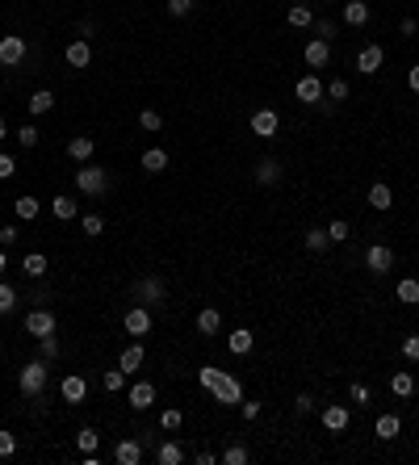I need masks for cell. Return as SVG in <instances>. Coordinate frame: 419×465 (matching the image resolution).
<instances>
[{"mask_svg": "<svg viewBox=\"0 0 419 465\" xmlns=\"http://www.w3.org/2000/svg\"><path fill=\"white\" fill-rule=\"evenodd\" d=\"M402 432V420L394 415V411H386V415H378V440H394Z\"/></svg>", "mask_w": 419, "mask_h": 465, "instance_id": "f1b7e54d", "label": "cell"}, {"mask_svg": "<svg viewBox=\"0 0 419 465\" xmlns=\"http://www.w3.org/2000/svg\"><path fill=\"white\" fill-rule=\"evenodd\" d=\"M92 151H96V143L88 138V134H76V138H68V155L76 164H88L92 160Z\"/></svg>", "mask_w": 419, "mask_h": 465, "instance_id": "ffe728a7", "label": "cell"}, {"mask_svg": "<svg viewBox=\"0 0 419 465\" xmlns=\"http://www.w3.org/2000/svg\"><path fill=\"white\" fill-rule=\"evenodd\" d=\"M193 5H197V0H168V13H172V17H189Z\"/></svg>", "mask_w": 419, "mask_h": 465, "instance_id": "681fc988", "label": "cell"}, {"mask_svg": "<svg viewBox=\"0 0 419 465\" xmlns=\"http://www.w3.org/2000/svg\"><path fill=\"white\" fill-rule=\"evenodd\" d=\"M365 269H369L374 277H382V273H390V269H394V251H390L386 243H374L369 251H365Z\"/></svg>", "mask_w": 419, "mask_h": 465, "instance_id": "9c48e42d", "label": "cell"}, {"mask_svg": "<svg viewBox=\"0 0 419 465\" xmlns=\"http://www.w3.org/2000/svg\"><path fill=\"white\" fill-rule=\"evenodd\" d=\"M139 126L155 134V130H160V126H164V118H160V114H155V110H143V114H139Z\"/></svg>", "mask_w": 419, "mask_h": 465, "instance_id": "f6af8a7d", "label": "cell"}, {"mask_svg": "<svg viewBox=\"0 0 419 465\" xmlns=\"http://www.w3.org/2000/svg\"><path fill=\"white\" fill-rule=\"evenodd\" d=\"M327 247H331V235H327V227H310V231H306V251L323 256Z\"/></svg>", "mask_w": 419, "mask_h": 465, "instance_id": "484cf974", "label": "cell"}, {"mask_svg": "<svg viewBox=\"0 0 419 465\" xmlns=\"http://www.w3.org/2000/svg\"><path fill=\"white\" fill-rule=\"evenodd\" d=\"M155 461H160V465H181V461H185L181 440H164L160 448H155Z\"/></svg>", "mask_w": 419, "mask_h": 465, "instance_id": "d4e9b609", "label": "cell"}, {"mask_svg": "<svg viewBox=\"0 0 419 465\" xmlns=\"http://www.w3.org/2000/svg\"><path fill=\"white\" fill-rule=\"evenodd\" d=\"M407 84H411V92H419V63H415V68L407 72Z\"/></svg>", "mask_w": 419, "mask_h": 465, "instance_id": "91938a15", "label": "cell"}, {"mask_svg": "<svg viewBox=\"0 0 419 465\" xmlns=\"http://www.w3.org/2000/svg\"><path fill=\"white\" fill-rule=\"evenodd\" d=\"M197 382L210 390V398L223 402V406H239V402H243V386H239L227 369H218V365H201V369H197Z\"/></svg>", "mask_w": 419, "mask_h": 465, "instance_id": "6da1fadb", "label": "cell"}, {"mask_svg": "<svg viewBox=\"0 0 419 465\" xmlns=\"http://www.w3.org/2000/svg\"><path fill=\"white\" fill-rule=\"evenodd\" d=\"M13 453H17V436L0 432V457H13Z\"/></svg>", "mask_w": 419, "mask_h": 465, "instance_id": "9f6ffc18", "label": "cell"}, {"mask_svg": "<svg viewBox=\"0 0 419 465\" xmlns=\"http://www.w3.org/2000/svg\"><path fill=\"white\" fill-rule=\"evenodd\" d=\"M323 5H336V0H323Z\"/></svg>", "mask_w": 419, "mask_h": 465, "instance_id": "e7e4bbea", "label": "cell"}, {"mask_svg": "<svg viewBox=\"0 0 419 465\" xmlns=\"http://www.w3.org/2000/svg\"><path fill=\"white\" fill-rule=\"evenodd\" d=\"M76 193H84V197H105V193H110V168L80 164V168H76Z\"/></svg>", "mask_w": 419, "mask_h": 465, "instance_id": "3957f363", "label": "cell"}, {"mask_svg": "<svg viewBox=\"0 0 419 465\" xmlns=\"http://www.w3.org/2000/svg\"><path fill=\"white\" fill-rule=\"evenodd\" d=\"M143 440H134V436H126V440H118V448H114V461L118 465H143Z\"/></svg>", "mask_w": 419, "mask_h": 465, "instance_id": "5bb4252c", "label": "cell"}, {"mask_svg": "<svg viewBox=\"0 0 419 465\" xmlns=\"http://www.w3.org/2000/svg\"><path fill=\"white\" fill-rule=\"evenodd\" d=\"M96 444H101V432L96 428H80L76 432V448L80 453H96Z\"/></svg>", "mask_w": 419, "mask_h": 465, "instance_id": "d590c367", "label": "cell"}, {"mask_svg": "<svg viewBox=\"0 0 419 465\" xmlns=\"http://www.w3.org/2000/svg\"><path fill=\"white\" fill-rule=\"evenodd\" d=\"M17 176V160L13 155H0V180H13Z\"/></svg>", "mask_w": 419, "mask_h": 465, "instance_id": "f907efd6", "label": "cell"}, {"mask_svg": "<svg viewBox=\"0 0 419 465\" xmlns=\"http://www.w3.org/2000/svg\"><path fill=\"white\" fill-rule=\"evenodd\" d=\"M17 143H21V147H38V126H34V122H25V126L17 130Z\"/></svg>", "mask_w": 419, "mask_h": 465, "instance_id": "bcb514c9", "label": "cell"}, {"mask_svg": "<svg viewBox=\"0 0 419 465\" xmlns=\"http://www.w3.org/2000/svg\"><path fill=\"white\" fill-rule=\"evenodd\" d=\"M285 21H289L294 30H310V25H314V13H310V5H294V9L285 13Z\"/></svg>", "mask_w": 419, "mask_h": 465, "instance_id": "e575fe53", "label": "cell"}, {"mask_svg": "<svg viewBox=\"0 0 419 465\" xmlns=\"http://www.w3.org/2000/svg\"><path fill=\"white\" fill-rule=\"evenodd\" d=\"M402 356L411 360V365H419V335H407L402 340Z\"/></svg>", "mask_w": 419, "mask_h": 465, "instance_id": "c3c4849f", "label": "cell"}, {"mask_svg": "<svg viewBox=\"0 0 419 465\" xmlns=\"http://www.w3.org/2000/svg\"><path fill=\"white\" fill-rule=\"evenodd\" d=\"M294 92H298V101H306V105H323V96H327V88H323V80L319 76H302L298 84H294Z\"/></svg>", "mask_w": 419, "mask_h": 465, "instance_id": "ba28073f", "label": "cell"}, {"mask_svg": "<svg viewBox=\"0 0 419 465\" xmlns=\"http://www.w3.org/2000/svg\"><path fill=\"white\" fill-rule=\"evenodd\" d=\"M59 394H63V402H72V406H80V402L88 398V382H84L80 373H68V378L59 382Z\"/></svg>", "mask_w": 419, "mask_h": 465, "instance_id": "4fadbf2b", "label": "cell"}, {"mask_svg": "<svg viewBox=\"0 0 419 465\" xmlns=\"http://www.w3.org/2000/svg\"><path fill=\"white\" fill-rule=\"evenodd\" d=\"M5 138H9V122H5V118H0V143H5Z\"/></svg>", "mask_w": 419, "mask_h": 465, "instance_id": "be15d7a7", "label": "cell"}, {"mask_svg": "<svg viewBox=\"0 0 419 465\" xmlns=\"http://www.w3.org/2000/svg\"><path fill=\"white\" fill-rule=\"evenodd\" d=\"M310 30H314V38H323V42H336V38H340V25H336V21H327V17H314V25H310Z\"/></svg>", "mask_w": 419, "mask_h": 465, "instance_id": "74e56055", "label": "cell"}, {"mask_svg": "<svg viewBox=\"0 0 419 465\" xmlns=\"http://www.w3.org/2000/svg\"><path fill=\"white\" fill-rule=\"evenodd\" d=\"M382 63H386V50H382L378 42H374V46H360V55H356V72H360V76H378Z\"/></svg>", "mask_w": 419, "mask_h": 465, "instance_id": "30bf717a", "label": "cell"}, {"mask_svg": "<svg viewBox=\"0 0 419 465\" xmlns=\"http://www.w3.org/2000/svg\"><path fill=\"white\" fill-rule=\"evenodd\" d=\"M197 331H201V335H218V331H223V315H218L214 306L197 310Z\"/></svg>", "mask_w": 419, "mask_h": 465, "instance_id": "7402d4cb", "label": "cell"}, {"mask_svg": "<svg viewBox=\"0 0 419 465\" xmlns=\"http://www.w3.org/2000/svg\"><path fill=\"white\" fill-rule=\"evenodd\" d=\"M390 390H394V398H411V394H415V373L398 369V373L390 378Z\"/></svg>", "mask_w": 419, "mask_h": 465, "instance_id": "4dcf8cb0", "label": "cell"}, {"mask_svg": "<svg viewBox=\"0 0 419 465\" xmlns=\"http://www.w3.org/2000/svg\"><path fill=\"white\" fill-rule=\"evenodd\" d=\"M327 235H331V243H344V239H348V223H344V218H336V223L327 227Z\"/></svg>", "mask_w": 419, "mask_h": 465, "instance_id": "816d5d0a", "label": "cell"}, {"mask_svg": "<svg viewBox=\"0 0 419 465\" xmlns=\"http://www.w3.org/2000/svg\"><path fill=\"white\" fill-rule=\"evenodd\" d=\"M13 210H17V218H21V223H34L42 205H38V197H30V193H25V197H17V201H13Z\"/></svg>", "mask_w": 419, "mask_h": 465, "instance_id": "836d02e7", "label": "cell"}, {"mask_svg": "<svg viewBox=\"0 0 419 465\" xmlns=\"http://www.w3.org/2000/svg\"><path fill=\"white\" fill-rule=\"evenodd\" d=\"M126 398H130L134 411H151V406H155V386H151V382H134Z\"/></svg>", "mask_w": 419, "mask_h": 465, "instance_id": "ac0fdd59", "label": "cell"}, {"mask_svg": "<svg viewBox=\"0 0 419 465\" xmlns=\"http://www.w3.org/2000/svg\"><path fill=\"white\" fill-rule=\"evenodd\" d=\"M348 424H352V411H348L344 402H327V406H323V428H327V432H344Z\"/></svg>", "mask_w": 419, "mask_h": 465, "instance_id": "7c38bea8", "label": "cell"}, {"mask_svg": "<svg viewBox=\"0 0 419 465\" xmlns=\"http://www.w3.org/2000/svg\"><path fill=\"white\" fill-rule=\"evenodd\" d=\"M5 269H9V251H5V247H0V273H5Z\"/></svg>", "mask_w": 419, "mask_h": 465, "instance_id": "6125c7cd", "label": "cell"}, {"mask_svg": "<svg viewBox=\"0 0 419 465\" xmlns=\"http://www.w3.org/2000/svg\"><path fill=\"white\" fill-rule=\"evenodd\" d=\"M348 398H352L356 406H369L374 394H369V386H365V382H352V386H348Z\"/></svg>", "mask_w": 419, "mask_h": 465, "instance_id": "ee69618b", "label": "cell"}, {"mask_svg": "<svg viewBox=\"0 0 419 465\" xmlns=\"http://www.w3.org/2000/svg\"><path fill=\"white\" fill-rule=\"evenodd\" d=\"M63 59H68V68H76V72H80V68H88V63H92V46H88L84 38H72V42H68V50H63Z\"/></svg>", "mask_w": 419, "mask_h": 465, "instance_id": "2e32d148", "label": "cell"}, {"mask_svg": "<svg viewBox=\"0 0 419 465\" xmlns=\"http://www.w3.org/2000/svg\"><path fill=\"white\" fill-rule=\"evenodd\" d=\"M252 344H256V335H252L247 327H239V331H231V340H227V348H231L235 356H247V352H252Z\"/></svg>", "mask_w": 419, "mask_h": 465, "instance_id": "f546056e", "label": "cell"}, {"mask_svg": "<svg viewBox=\"0 0 419 465\" xmlns=\"http://www.w3.org/2000/svg\"><path fill=\"white\" fill-rule=\"evenodd\" d=\"M80 231H84L88 239H96V235L105 231V218H101V214H84V218H80Z\"/></svg>", "mask_w": 419, "mask_h": 465, "instance_id": "7bdbcfd3", "label": "cell"}, {"mask_svg": "<svg viewBox=\"0 0 419 465\" xmlns=\"http://www.w3.org/2000/svg\"><path fill=\"white\" fill-rule=\"evenodd\" d=\"M13 306H17V289H13L9 281H0V319L13 315Z\"/></svg>", "mask_w": 419, "mask_h": 465, "instance_id": "f35d334b", "label": "cell"}, {"mask_svg": "<svg viewBox=\"0 0 419 465\" xmlns=\"http://www.w3.org/2000/svg\"><path fill=\"white\" fill-rule=\"evenodd\" d=\"M55 110V92L50 88H38L34 96H30V118H42V114H50Z\"/></svg>", "mask_w": 419, "mask_h": 465, "instance_id": "cb8c5ba5", "label": "cell"}, {"mask_svg": "<svg viewBox=\"0 0 419 465\" xmlns=\"http://www.w3.org/2000/svg\"><path fill=\"white\" fill-rule=\"evenodd\" d=\"M143 344H126L122 348V356H118V369L126 373V378H134V373H143Z\"/></svg>", "mask_w": 419, "mask_h": 465, "instance_id": "e0dca14e", "label": "cell"}, {"mask_svg": "<svg viewBox=\"0 0 419 465\" xmlns=\"http://www.w3.org/2000/svg\"><path fill=\"white\" fill-rule=\"evenodd\" d=\"M398 302H407V306H419V281L415 277H407V281H398Z\"/></svg>", "mask_w": 419, "mask_h": 465, "instance_id": "8d00e7d4", "label": "cell"}, {"mask_svg": "<svg viewBox=\"0 0 419 465\" xmlns=\"http://www.w3.org/2000/svg\"><path fill=\"white\" fill-rule=\"evenodd\" d=\"M50 210H55V218H59V223H72V218H76V197L59 193L55 201H50Z\"/></svg>", "mask_w": 419, "mask_h": 465, "instance_id": "d6a6232c", "label": "cell"}, {"mask_svg": "<svg viewBox=\"0 0 419 465\" xmlns=\"http://www.w3.org/2000/svg\"><path fill=\"white\" fill-rule=\"evenodd\" d=\"M398 30H402V34H407V38H411V34H415V30H419V25H415V17H402V25H398Z\"/></svg>", "mask_w": 419, "mask_h": 465, "instance_id": "94428289", "label": "cell"}, {"mask_svg": "<svg viewBox=\"0 0 419 465\" xmlns=\"http://www.w3.org/2000/svg\"><path fill=\"white\" fill-rule=\"evenodd\" d=\"M369 205H374V210H390V205H394V193H390L386 180H378V185L369 189Z\"/></svg>", "mask_w": 419, "mask_h": 465, "instance_id": "1f68e13d", "label": "cell"}, {"mask_svg": "<svg viewBox=\"0 0 419 465\" xmlns=\"http://www.w3.org/2000/svg\"><path fill=\"white\" fill-rule=\"evenodd\" d=\"M17 239H21V231H17L13 223H5V227H0V247H5V251H9V247H13Z\"/></svg>", "mask_w": 419, "mask_h": 465, "instance_id": "7dc6e473", "label": "cell"}, {"mask_svg": "<svg viewBox=\"0 0 419 465\" xmlns=\"http://www.w3.org/2000/svg\"><path fill=\"white\" fill-rule=\"evenodd\" d=\"M365 21H369V5H365V0H344V25L360 30Z\"/></svg>", "mask_w": 419, "mask_h": 465, "instance_id": "44dd1931", "label": "cell"}, {"mask_svg": "<svg viewBox=\"0 0 419 465\" xmlns=\"http://www.w3.org/2000/svg\"><path fill=\"white\" fill-rule=\"evenodd\" d=\"M193 461H197V465H214V461H218V457H214V453H210V448H201V453H197V457H193Z\"/></svg>", "mask_w": 419, "mask_h": 465, "instance_id": "680465c9", "label": "cell"}, {"mask_svg": "<svg viewBox=\"0 0 419 465\" xmlns=\"http://www.w3.org/2000/svg\"><path fill=\"white\" fill-rule=\"evenodd\" d=\"M327 96H331V101H348V84H344V80H331V84H327Z\"/></svg>", "mask_w": 419, "mask_h": 465, "instance_id": "11a10c76", "label": "cell"}, {"mask_svg": "<svg viewBox=\"0 0 419 465\" xmlns=\"http://www.w3.org/2000/svg\"><path fill=\"white\" fill-rule=\"evenodd\" d=\"M256 180H260V185H277V180H281V164L273 160V155L256 160Z\"/></svg>", "mask_w": 419, "mask_h": 465, "instance_id": "603a6c76", "label": "cell"}, {"mask_svg": "<svg viewBox=\"0 0 419 465\" xmlns=\"http://www.w3.org/2000/svg\"><path fill=\"white\" fill-rule=\"evenodd\" d=\"M59 352H63V348H59L55 335H42V340H38V356H42V360H59Z\"/></svg>", "mask_w": 419, "mask_h": 465, "instance_id": "60d3db41", "label": "cell"}, {"mask_svg": "<svg viewBox=\"0 0 419 465\" xmlns=\"http://www.w3.org/2000/svg\"><path fill=\"white\" fill-rule=\"evenodd\" d=\"M46 269H50V265H46V256H42V251H30V256H25V260H21V273H25L30 281H38V277H46Z\"/></svg>", "mask_w": 419, "mask_h": 465, "instance_id": "83f0119b", "label": "cell"}, {"mask_svg": "<svg viewBox=\"0 0 419 465\" xmlns=\"http://www.w3.org/2000/svg\"><path fill=\"white\" fill-rule=\"evenodd\" d=\"M46 378H50V360L34 356V360H25V365L17 369V390H21L30 402H38V398L46 394Z\"/></svg>", "mask_w": 419, "mask_h": 465, "instance_id": "7a4b0ae2", "label": "cell"}, {"mask_svg": "<svg viewBox=\"0 0 419 465\" xmlns=\"http://www.w3.org/2000/svg\"><path fill=\"white\" fill-rule=\"evenodd\" d=\"M277 126H281V118H277V110H256L252 114V134L256 138H277Z\"/></svg>", "mask_w": 419, "mask_h": 465, "instance_id": "8fae6325", "label": "cell"}, {"mask_svg": "<svg viewBox=\"0 0 419 465\" xmlns=\"http://www.w3.org/2000/svg\"><path fill=\"white\" fill-rule=\"evenodd\" d=\"M181 424H185V411H181V406H168L164 415H160V428H164V432H176Z\"/></svg>", "mask_w": 419, "mask_h": 465, "instance_id": "b9f144b4", "label": "cell"}, {"mask_svg": "<svg viewBox=\"0 0 419 465\" xmlns=\"http://www.w3.org/2000/svg\"><path fill=\"white\" fill-rule=\"evenodd\" d=\"M122 327H126V335H147L151 331V306H130L126 315H122Z\"/></svg>", "mask_w": 419, "mask_h": 465, "instance_id": "52a82bcc", "label": "cell"}, {"mask_svg": "<svg viewBox=\"0 0 419 465\" xmlns=\"http://www.w3.org/2000/svg\"><path fill=\"white\" fill-rule=\"evenodd\" d=\"M25 38L21 34H5V38H0V63H5V68H17L21 59H25Z\"/></svg>", "mask_w": 419, "mask_h": 465, "instance_id": "8992f818", "label": "cell"}, {"mask_svg": "<svg viewBox=\"0 0 419 465\" xmlns=\"http://www.w3.org/2000/svg\"><path fill=\"white\" fill-rule=\"evenodd\" d=\"M164 168H168V151H164V147H147V151H143V172H147V176H160Z\"/></svg>", "mask_w": 419, "mask_h": 465, "instance_id": "d6986e66", "label": "cell"}, {"mask_svg": "<svg viewBox=\"0 0 419 465\" xmlns=\"http://www.w3.org/2000/svg\"><path fill=\"white\" fill-rule=\"evenodd\" d=\"M239 406H243V420H260V402H247V398H243Z\"/></svg>", "mask_w": 419, "mask_h": 465, "instance_id": "6f0895ef", "label": "cell"}, {"mask_svg": "<svg viewBox=\"0 0 419 465\" xmlns=\"http://www.w3.org/2000/svg\"><path fill=\"white\" fill-rule=\"evenodd\" d=\"M101 386H105V394H118V390H126V373L122 369H105Z\"/></svg>", "mask_w": 419, "mask_h": 465, "instance_id": "ab89813d", "label": "cell"}, {"mask_svg": "<svg viewBox=\"0 0 419 465\" xmlns=\"http://www.w3.org/2000/svg\"><path fill=\"white\" fill-rule=\"evenodd\" d=\"M310 406H314V398H310V394L302 390V394L294 398V415H310Z\"/></svg>", "mask_w": 419, "mask_h": 465, "instance_id": "f5cc1de1", "label": "cell"}, {"mask_svg": "<svg viewBox=\"0 0 419 465\" xmlns=\"http://www.w3.org/2000/svg\"><path fill=\"white\" fill-rule=\"evenodd\" d=\"M55 327H59V323H55V315H50L46 306H34L30 315H25V331H30L34 340H42V335H55Z\"/></svg>", "mask_w": 419, "mask_h": 465, "instance_id": "5b68a950", "label": "cell"}, {"mask_svg": "<svg viewBox=\"0 0 419 465\" xmlns=\"http://www.w3.org/2000/svg\"><path fill=\"white\" fill-rule=\"evenodd\" d=\"M92 34H96V21H92V17H84V21H76V38H84V42H88Z\"/></svg>", "mask_w": 419, "mask_h": 465, "instance_id": "db71d44e", "label": "cell"}, {"mask_svg": "<svg viewBox=\"0 0 419 465\" xmlns=\"http://www.w3.org/2000/svg\"><path fill=\"white\" fill-rule=\"evenodd\" d=\"M218 461H223V465H247V461H252V453H247V444H243V440H231V444L223 448V457H218Z\"/></svg>", "mask_w": 419, "mask_h": 465, "instance_id": "4316f807", "label": "cell"}, {"mask_svg": "<svg viewBox=\"0 0 419 465\" xmlns=\"http://www.w3.org/2000/svg\"><path fill=\"white\" fill-rule=\"evenodd\" d=\"M302 59L310 63V72H314V68H327V59H331V42L310 38V42H306V50H302Z\"/></svg>", "mask_w": 419, "mask_h": 465, "instance_id": "9a60e30c", "label": "cell"}, {"mask_svg": "<svg viewBox=\"0 0 419 465\" xmlns=\"http://www.w3.org/2000/svg\"><path fill=\"white\" fill-rule=\"evenodd\" d=\"M130 293H134L139 306H164V302H168V285H164V277H155V273L139 277V281L130 285Z\"/></svg>", "mask_w": 419, "mask_h": 465, "instance_id": "277c9868", "label": "cell"}, {"mask_svg": "<svg viewBox=\"0 0 419 465\" xmlns=\"http://www.w3.org/2000/svg\"><path fill=\"white\" fill-rule=\"evenodd\" d=\"M294 5H306V0H294Z\"/></svg>", "mask_w": 419, "mask_h": 465, "instance_id": "03108f58", "label": "cell"}]
</instances>
